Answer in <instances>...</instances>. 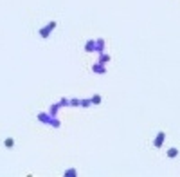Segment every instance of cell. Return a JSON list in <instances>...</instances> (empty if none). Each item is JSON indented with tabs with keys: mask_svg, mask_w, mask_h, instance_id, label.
Instances as JSON below:
<instances>
[]
</instances>
